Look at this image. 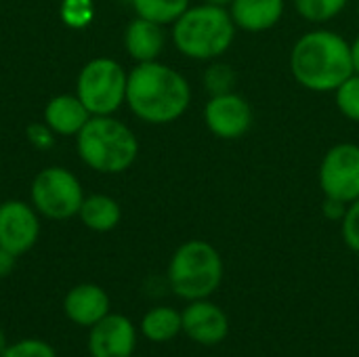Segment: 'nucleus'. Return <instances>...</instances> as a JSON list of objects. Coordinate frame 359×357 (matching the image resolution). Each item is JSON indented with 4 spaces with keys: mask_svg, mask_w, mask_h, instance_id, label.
<instances>
[{
    "mask_svg": "<svg viewBox=\"0 0 359 357\" xmlns=\"http://www.w3.org/2000/svg\"><path fill=\"white\" fill-rule=\"evenodd\" d=\"M194 99L189 80L168 63H137L128 72L126 105L145 124L164 126L181 120Z\"/></svg>",
    "mask_w": 359,
    "mask_h": 357,
    "instance_id": "1",
    "label": "nucleus"
},
{
    "mask_svg": "<svg viewBox=\"0 0 359 357\" xmlns=\"http://www.w3.org/2000/svg\"><path fill=\"white\" fill-rule=\"evenodd\" d=\"M288 65L294 82L305 90L334 93L353 74L351 42L326 25H313L294 40Z\"/></svg>",
    "mask_w": 359,
    "mask_h": 357,
    "instance_id": "2",
    "label": "nucleus"
},
{
    "mask_svg": "<svg viewBox=\"0 0 359 357\" xmlns=\"http://www.w3.org/2000/svg\"><path fill=\"white\" fill-rule=\"evenodd\" d=\"M238 27L225 6L208 2L191 4L172 25L170 38L175 48L200 63L223 59L236 42Z\"/></svg>",
    "mask_w": 359,
    "mask_h": 357,
    "instance_id": "3",
    "label": "nucleus"
},
{
    "mask_svg": "<svg viewBox=\"0 0 359 357\" xmlns=\"http://www.w3.org/2000/svg\"><path fill=\"white\" fill-rule=\"evenodd\" d=\"M80 160L101 173H126L139 158V139L128 124L116 116H93L76 135Z\"/></svg>",
    "mask_w": 359,
    "mask_h": 357,
    "instance_id": "4",
    "label": "nucleus"
},
{
    "mask_svg": "<svg viewBox=\"0 0 359 357\" xmlns=\"http://www.w3.org/2000/svg\"><path fill=\"white\" fill-rule=\"evenodd\" d=\"M225 263L215 244L194 238L177 246L168 261L166 280L175 297L183 301L210 299L223 284Z\"/></svg>",
    "mask_w": 359,
    "mask_h": 357,
    "instance_id": "5",
    "label": "nucleus"
},
{
    "mask_svg": "<svg viewBox=\"0 0 359 357\" xmlns=\"http://www.w3.org/2000/svg\"><path fill=\"white\" fill-rule=\"evenodd\" d=\"M128 72L111 57L90 59L78 74L76 95L93 116H114L126 103Z\"/></svg>",
    "mask_w": 359,
    "mask_h": 357,
    "instance_id": "6",
    "label": "nucleus"
},
{
    "mask_svg": "<svg viewBox=\"0 0 359 357\" xmlns=\"http://www.w3.org/2000/svg\"><path fill=\"white\" fill-rule=\"evenodd\" d=\"M32 206L50 221L78 217L84 202V189L78 177L63 166L42 168L32 181Z\"/></svg>",
    "mask_w": 359,
    "mask_h": 357,
    "instance_id": "7",
    "label": "nucleus"
},
{
    "mask_svg": "<svg viewBox=\"0 0 359 357\" xmlns=\"http://www.w3.org/2000/svg\"><path fill=\"white\" fill-rule=\"evenodd\" d=\"M318 185L324 198L351 204L359 198V143L341 141L326 149L318 166Z\"/></svg>",
    "mask_w": 359,
    "mask_h": 357,
    "instance_id": "8",
    "label": "nucleus"
},
{
    "mask_svg": "<svg viewBox=\"0 0 359 357\" xmlns=\"http://www.w3.org/2000/svg\"><path fill=\"white\" fill-rule=\"evenodd\" d=\"M202 120L212 137L221 141H240L255 124V109L244 95L231 90L208 97L202 109Z\"/></svg>",
    "mask_w": 359,
    "mask_h": 357,
    "instance_id": "9",
    "label": "nucleus"
},
{
    "mask_svg": "<svg viewBox=\"0 0 359 357\" xmlns=\"http://www.w3.org/2000/svg\"><path fill=\"white\" fill-rule=\"evenodd\" d=\"M40 238L38 210L21 200H6L0 204V246L15 257L25 255Z\"/></svg>",
    "mask_w": 359,
    "mask_h": 357,
    "instance_id": "10",
    "label": "nucleus"
},
{
    "mask_svg": "<svg viewBox=\"0 0 359 357\" xmlns=\"http://www.w3.org/2000/svg\"><path fill=\"white\" fill-rule=\"evenodd\" d=\"M139 341V328L122 314H107L88 328L90 357H133Z\"/></svg>",
    "mask_w": 359,
    "mask_h": 357,
    "instance_id": "11",
    "label": "nucleus"
},
{
    "mask_svg": "<svg viewBox=\"0 0 359 357\" xmlns=\"http://www.w3.org/2000/svg\"><path fill=\"white\" fill-rule=\"evenodd\" d=\"M181 320L183 335L202 347H215L223 343L229 335V316L210 299L189 301L187 307L181 311Z\"/></svg>",
    "mask_w": 359,
    "mask_h": 357,
    "instance_id": "12",
    "label": "nucleus"
},
{
    "mask_svg": "<svg viewBox=\"0 0 359 357\" xmlns=\"http://www.w3.org/2000/svg\"><path fill=\"white\" fill-rule=\"evenodd\" d=\"M63 314L69 322L82 328H93L111 314L109 295L99 284H78L63 299Z\"/></svg>",
    "mask_w": 359,
    "mask_h": 357,
    "instance_id": "13",
    "label": "nucleus"
},
{
    "mask_svg": "<svg viewBox=\"0 0 359 357\" xmlns=\"http://www.w3.org/2000/svg\"><path fill=\"white\" fill-rule=\"evenodd\" d=\"M227 11L238 32L263 34L280 25L286 15V0H233Z\"/></svg>",
    "mask_w": 359,
    "mask_h": 357,
    "instance_id": "14",
    "label": "nucleus"
},
{
    "mask_svg": "<svg viewBox=\"0 0 359 357\" xmlns=\"http://www.w3.org/2000/svg\"><path fill=\"white\" fill-rule=\"evenodd\" d=\"M166 46V29L164 25L137 17L128 21L124 29V48L128 57L137 63L158 61Z\"/></svg>",
    "mask_w": 359,
    "mask_h": 357,
    "instance_id": "15",
    "label": "nucleus"
},
{
    "mask_svg": "<svg viewBox=\"0 0 359 357\" xmlns=\"http://www.w3.org/2000/svg\"><path fill=\"white\" fill-rule=\"evenodd\" d=\"M93 118L78 95H57L44 107V122L59 137H76Z\"/></svg>",
    "mask_w": 359,
    "mask_h": 357,
    "instance_id": "16",
    "label": "nucleus"
},
{
    "mask_svg": "<svg viewBox=\"0 0 359 357\" xmlns=\"http://www.w3.org/2000/svg\"><path fill=\"white\" fill-rule=\"evenodd\" d=\"M84 227L97 234H107L116 229L122 221V208L116 198L107 194H93L84 196V202L78 213Z\"/></svg>",
    "mask_w": 359,
    "mask_h": 357,
    "instance_id": "17",
    "label": "nucleus"
},
{
    "mask_svg": "<svg viewBox=\"0 0 359 357\" xmlns=\"http://www.w3.org/2000/svg\"><path fill=\"white\" fill-rule=\"evenodd\" d=\"M141 337H145L149 343H170L179 335H183V320L181 311H177L170 305H158L145 311L139 324Z\"/></svg>",
    "mask_w": 359,
    "mask_h": 357,
    "instance_id": "18",
    "label": "nucleus"
},
{
    "mask_svg": "<svg viewBox=\"0 0 359 357\" xmlns=\"http://www.w3.org/2000/svg\"><path fill=\"white\" fill-rule=\"evenodd\" d=\"M137 17L156 21L160 25H172L189 6L191 0H130Z\"/></svg>",
    "mask_w": 359,
    "mask_h": 357,
    "instance_id": "19",
    "label": "nucleus"
},
{
    "mask_svg": "<svg viewBox=\"0 0 359 357\" xmlns=\"http://www.w3.org/2000/svg\"><path fill=\"white\" fill-rule=\"evenodd\" d=\"M351 0H292L297 15L309 25H328L334 21Z\"/></svg>",
    "mask_w": 359,
    "mask_h": 357,
    "instance_id": "20",
    "label": "nucleus"
},
{
    "mask_svg": "<svg viewBox=\"0 0 359 357\" xmlns=\"http://www.w3.org/2000/svg\"><path fill=\"white\" fill-rule=\"evenodd\" d=\"M236 84H238V72L233 69L231 63L223 59H215L206 63V69L202 72V86L210 97L231 93L236 90Z\"/></svg>",
    "mask_w": 359,
    "mask_h": 357,
    "instance_id": "21",
    "label": "nucleus"
},
{
    "mask_svg": "<svg viewBox=\"0 0 359 357\" xmlns=\"http://www.w3.org/2000/svg\"><path fill=\"white\" fill-rule=\"evenodd\" d=\"M334 105L343 118L359 124V74H351L334 93Z\"/></svg>",
    "mask_w": 359,
    "mask_h": 357,
    "instance_id": "22",
    "label": "nucleus"
},
{
    "mask_svg": "<svg viewBox=\"0 0 359 357\" xmlns=\"http://www.w3.org/2000/svg\"><path fill=\"white\" fill-rule=\"evenodd\" d=\"M95 17L93 0H63L61 2V19L67 27H86Z\"/></svg>",
    "mask_w": 359,
    "mask_h": 357,
    "instance_id": "23",
    "label": "nucleus"
},
{
    "mask_svg": "<svg viewBox=\"0 0 359 357\" xmlns=\"http://www.w3.org/2000/svg\"><path fill=\"white\" fill-rule=\"evenodd\" d=\"M0 357H57V351L42 339H21L8 343Z\"/></svg>",
    "mask_w": 359,
    "mask_h": 357,
    "instance_id": "24",
    "label": "nucleus"
},
{
    "mask_svg": "<svg viewBox=\"0 0 359 357\" xmlns=\"http://www.w3.org/2000/svg\"><path fill=\"white\" fill-rule=\"evenodd\" d=\"M341 236L347 248L359 255V198L355 202L347 204L345 217L341 221Z\"/></svg>",
    "mask_w": 359,
    "mask_h": 357,
    "instance_id": "25",
    "label": "nucleus"
},
{
    "mask_svg": "<svg viewBox=\"0 0 359 357\" xmlns=\"http://www.w3.org/2000/svg\"><path fill=\"white\" fill-rule=\"evenodd\" d=\"M25 135H27V141L32 143V147H36V149H50L55 145V133L48 128V124L44 120L29 124Z\"/></svg>",
    "mask_w": 359,
    "mask_h": 357,
    "instance_id": "26",
    "label": "nucleus"
},
{
    "mask_svg": "<svg viewBox=\"0 0 359 357\" xmlns=\"http://www.w3.org/2000/svg\"><path fill=\"white\" fill-rule=\"evenodd\" d=\"M345 210H347V204H343V202H339V200L324 198V202H322V215H324L328 221L341 223L343 217H345Z\"/></svg>",
    "mask_w": 359,
    "mask_h": 357,
    "instance_id": "27",
    "label": "nucleus"
},
{
    "mask_svg": "<svg viewBox=\"0 0 359 357\" xmlns=\"http://www.w3.org/2000/svg\"><path fill=\"white\" fill-rule=\"evenodd\" d=\"M15 263H17V257L0 246V280L11 276V271L15 269Z\"/></svg>",
    "mask_w": 359,
    "mask_h": 357,
    "instance_id": "28",
    "label": "nucleus"
},
{
    "mask_svg": "<svg viewBox=\"0 0 359 357\" xmlns=\"http://www.w3.org/2000/svg\"><path fill=\"white\" fill-rule=\"evenodd\" d=\"M351 57H353V72L359 74V34L351 40Z\"/></svg>",
    "mask_w": 359,
    "mask_h": 357,
    "instance_id": "29",
    "label": "nucleus"
},
{
    "mask_svg": "<svg viewBox=\"0 0 359 357\" xmlns=\"http://www.w3.org/2000/svg\"><path fill=\"white\" fill-rule=\"evenodd\" d=\"M6 345H8V341H6V335H4V330L0 328V356L4 353V349H6Z\"/></svg>",
    "mask_w": 359,
    "mask_h": 357,
    "instance_id": "30",
    "label": "nucleus"
},
{
    "mask_svg": "<svg viewBox=\"0 0 359 357\" xmlns=\"http://www.w3.org/2000/svg\"><path fill=\"white\" fill-rule=\"evenodd\" d=\"M204 2H208V4H215V6H225V8H227V6H229L233 0H204Z\"/></svg>",
    "mask_w": 359,
    "mask_h": 357,
    "instance_id": "31",
    "label": "nucleus"
},
{
    "mask_svg": "<svg viewBox=\"0 0 359 357\" xmlns=\"http://www.w3.org/2000/svg\"><path fill=\"white\" fill-rule=\"evenodd\" d=\"M355 13H358V19H359V0H358V6H355Z\"/></svg>",
    "mask_w": 359,
    "mask_h": 357,
    "instance_id": "32",
    "label": "nucleus"
}]
</instances>
